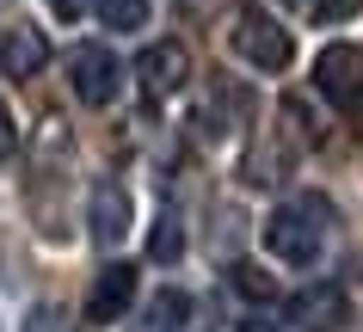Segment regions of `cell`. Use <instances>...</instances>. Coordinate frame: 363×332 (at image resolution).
<instances>
[{
    "label": "cell",
    "mask_w": 363,
    "mask_h": 332,
    "mask_svg": "<svg viewBox=\"0 0 363 332\" xmlns=\"http://www.w3.org/2000/svg\"><path fill=\"white\" fill-rule=\"evenodd\" d=\"M135 222V203L123 185H111V178H99L93 191H86V234L99 240V246H117V240L130 234Z\"/></svg>",
    "instance_id": "7"
},
{
    "label": "cell",
    "mask_w": 363,
    "mask_h": 332,
    "mask_svg": "<svg viewBox=\"0 0 363 332\" xmlns=\"http://www.w3.org/2000/svg\"><path fill=\"white\" fill-rule=\"evenodd\" d=\"M148 253L160 258V265H172V258L185 253V234H179V222H172V215H160V222H154V234H148Z\"/></svg>",
    "instance_id": "14"
},
{
    "label": "cell",
    "mask_w": 363,
    "mask_h": 332,
    "mask_svg": "<svg viewBox=\"0 0 363 332\" xmlns=\"http://www.w3.org/2000/svg\"><path fill=\"white\" fill-rule=\"evenodd\" d=\"M68 86H74L80 105H111L117 93H123V62L105 50V43H74L68 50Z\"/></svg>",
    "instance_id": "3"
},
{
    "label": "cell",
    "mask_w": 363,
    "mask_h": 332,
    "mask_svg": "<svg viewBox=\"0 0 363 332\" xmlns=\"http://www.w3.org/2000/svg\"><path fill=\"white\" fill-rule=\"evenodd\" d=\"M228 50L247 68H265V74H284L289 56H296V38H289L284 25L271 19V13H259V6H247L240 19L228 25Z\"/></svg>",
    "instance_id": "2"
},
{
    "label": "cell",
    "mask_w": 363,
    "mask_h": 332,
    "mask_svg": "<svg viewBox=\"0 0 363 332\" xmlns=\"http://www.w3.org/2000/svg\"><path fill=\"white\" fill-rule=\"evenodd\" d=\"M93 6H99V25L105 31H142L154 0H93Z\"/></svg>",
    "instance_id": "12"
},
{
    "label": "cell",
    "mask_w": 363,
    "mask_h": 332,
    "mask_svg": "<svg viewBox=\"0 0 363 332\" xmlns=\"http://www.w3.org/2000/svg\"><path fill=\"white\" fill-rule=\"evenodd\" d=\"M19 154V130H13V111L0 105V160H13Z\"/></svg>",
    "instance_id": "17"
},
{
    "label": "cell",
    "mask_w": 363,
    "mask_h": 332,
    "mask_svg": "<svg viewBox=\"0 0 363 332\" xmlns=\"http://www.w3.org/2000/svg\"><path fill=\"white\" fill-rule=\"evenodd\" d=\"M130 302H135V265H105L93 277V290H86V320L111 326V320L130 314Z\"/></svg>",
    "instance_id": "9"
},
{
    "label": "cell",
    "mask_w": 363,
    "mask_h": 332,
    "mask_svg": "<svg viewBox=\"0 0 363 332\" xmlns=\"http://www.w3.org/2000/svg\"><path fill=\"white\" fill-rule=\"evenodd\" d=\"M135 80H142V93L148 98H172V93H185V80H191V50L185 43H148L142 56H135Z\"/></svg>",
    "instance_id": "6"
},
{
    "label": "cell",
    "mask_w": 363,
    "mask_h": 332,
    "mask_svg": "<svg viewBox=\"0 0 363 332\" xmlns=\"http://www.w3.org/2000/svg\"><path fill=\"white\" fill-rule=\"evenodd\" d=\"M289 320L302 332H339L345 320H351V302H345L339 283H308V290L289 302Z\"/></svg>",
    "instance_id": "8"
},
{
    "label": "cell",
    "mask_w": 363,
    "mask_h": 332,
    "mask_svg": "<svg viewBox=\"0 0 363 332\" xmlns=\"http://www.w3.org/2000/svg\"><path fill=\"white\" fill-rule=\"evenodd\" d=\"M50 6H56V19H80V13H86L93 0H50Z\"/></svg>",
    "instance_id": "18"
},
{
    "label": "cell",
    "mask_w": 363,
    "mask_h": 332,
    "mask_svg": "<svg viewBox=\"0 0 363 332\" xmlns=\"http://www.w3.org/2000/svg\"><path fill=\"white\" fill-rule=\"evenodd\" d=\"M185 326H191V295L185 290H160V295H148L135 332H185Z\"/></svg>",
    "instance_id": "11"
},
{
    "label": "cell",
    "mask_w": 363,
    "mask_h": 332,
    "mask_svg": "<svg viewBox=\"0 0 363 332\" xmlns=\"http://www.w3.org/2000/svg\"><path fill=\"white\" fill-rule=\"evenodd\" d=\"M289 178H296V142L277 136V130H259L240 154V185L247 191H277Z\"/></svg>",
    "instance_id": "4"
},
{
    "label": "cell",
    "mask_w": 363,
    "mask_h": 332,
    "mask_svg": "<svg viewBox=\"0 0 363 332\" xmlns=\"http://www.w3.org/2000/svg\"><path fill=\"white\" fill-rule=\"evenodd\" d=\"M31 332H56V308H38V314H31Z\"/></svg>",
    "instance_id": "19"
},
{
    "label": "cell",
    "mask_w": 363,
    "mask_h": 332,
    "mask_svg": "<svg viewBox=\"0 0 363 332\" xmlns=\"http://www.w3.org/2000/svg\"><path fill=\"white\" fill-rule=\"evenodd\" d=\"M308 13H314V19H326V25H339V19H351V13H357V0H308Z\"/></svg>",
    "instance_id": "16"
},
{
    "label": "cell",
    "mask_w": 363,
    "mask_h": 332,
    "mask_svg": "<svg viewBox=\"0 0 363 332\" xmlns=\"http://www.w3.org/2000/svg\"><path fill=\"white\" fill-rule=\"evenodd\" d=\"M228 290L247 295V302H277V283H271L265 265H228Z\"/></svg>",
    "instance_id": "13"
},
{
    "label": "cell",
    "mask_w": 363,
    "mask_h": 332,
    "mask_svg": "<svg viewBox=\"0 0 363 332\" xmlns=\"http://www.w3.org/2000/svg\"><path fill=\"white\" fill-rule=\"evenodd\" d=\"M43 62H50V43H43L38 25H13V31H0V74H6V80L43 74Z\"/></svg>",
    "instance_id": "10"
},
{
    "label": "cell",
    "mask_w": 363,
    "mask_h": 332,
    "mask_svg": "<svg viewBox=\"0 0 363 332\" xmlns=\"http://www.w3.org/2000/svg\"><path fill=\"white\" fill-rule=\"evenodd\" d=\"M284 118L296 123V136H302V142H320V136H326L320 118H314V105H308L302 93H289V98H284Z\"/></svg>",
    "instance_id": "15"
},
{
    "label": "cell",
    "mask_w": 363,
    "mask_h": 332,
    "mask_svg": "<svg viewBox=\"0 0 363 332\" xmlns=\"http://www.w3.org/2000/svg\"><path fill=\"white\" fill-rule=\"evenodd\" d=\"M314 93L333 105H357L363 98V50L357 43H326L314 56Z\"/></svg>",
    "instance_id": "5"
},
{
    "label": "cell",
    "mask_w": 363,
    "mask_h": 332,
    "mask_svg": "<svg viewBox=\"0 0 363 332\" xmlns=\"http://www.w3.org/2000/svg\"><path fill=\"white\" fill-rule=\"evenodd\" d=\"M326 228H333V203L326 197H289V203H277V210L265 215V246L271 258H284V265H314L326 246Z\"/></svg>",
    "instance_id": "1"
}]
</instances>
